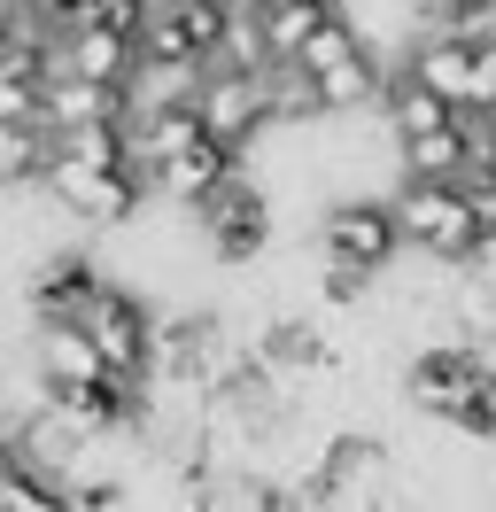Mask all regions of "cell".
Segmentation results:
<instances>
[{
    "instance_id": "cell-1",
    "label": "cell",
    "mask_w": 496,
    "mask_h": 512,
    "mask_svg": "<svg viewBox=\"0 0 496 512\" xmlns=\"http://www.w3.org/2000/svg\"><path fill=\"white\" fill-rule=\"evenodd\" d=\"M396 218H403V241L427 249L434 264H481L496 249V225L481 218V194L465 179H403Z\"/></svg>"
},
{
    "instance_id": "cell-2",
    "label": "cell",
    "mask_w": 496,
    "mask_h": 512,
    "mask_svg": "<svg viewBox=\"0 0 496 512\" xmlns=\"http://www.w3.org/2000/svg\"><path fill=\"white\" fill-rule=\"evenodd\" d=\"M47 202L78 225H132L148 210V179L124 171V163H86V156H55L47 163Z\"/></svg>"
},
{
    "instance_id": "cell-3",
    "label": "cell",
    "mask_w": 496,
    "mask_h": 512,
    "mask_svg": "<svg viewBox=\"0 0 496 512\" xmlns=\"http://www.w3.org/2000/svg\"><path fill=\"white\" fill-rule=\"evenodd\" d=\"M186 218L202 225V249H210L217 264H256V256L272 249V194L256 187L248 171H233V179H225L210 202H194Z\"/></svg>"
},
{
    "instance_id": "cell-4",
    "label": "cell",
    "mask_w": 496,
    "mask_h": 512,
    "mask_svg": "<svg viewBox=\"0 0 496 512\" xmlns=\"http://www.w3.org/2000/svg\"><path fill=\"white\" fill-rule=\"evenodd\" d=\"M396 249H403L396 194H334V202H326V218H318V256H341V264L388 272Z\"/></svg>"
},
{
    "instance_id": "cell-5",
    "label": "cell",
    "mask_w": 496,
    "mask_h": 512,
    "mask_svg": "<svg viewBox=\"0 0 496 512\" xmlns=\"http://www.w3.org/2000/svg\"><path fill=\"white\" fill-rule=\"evenodd\" d=\"M78 326L93 334V350H101V365H109V373H132V381H148V365H155V311H148V303H140L132 288L101 280V295H93L86 311H78Z\"/></svg>"
},
{
    "instance_id": "cell-6",
    "label": "cell",
    "mask_w": 496,
    "mask_h": 512,
    "mask_svg": "<svg viewBox=\"0 0 496 512\" xmlns=\"http://www.w3.org/2000/svg\"><path fill=\"white\" fill-rule=\"evenodd\" d=\"M194 109H202L210 140L241 148V156L264 140V132H272V94H264V70H210V78H202V94H194Z\"/></svg>"
},
{
    "instance_id": "cell-7",
    "label": "cell",
    "mask_w": 496,
    "mask_h": 512,
    "mask_svg": "<svg viewBox=\"0 0 496 512\" xmlns=\"http://www.w3.org/2000/svg\"><path fill=\"white\" fill-rule=\"evenodd\" d=\"M481 365H489L481 342H434V350H419L411 365H403V404H411L419 419H442L465 396V381H473Z\"/></svg>"
},
{
    "instance_id": "cell-8",
    "label": "cell",
    "mask_w": 496,
    "mask_h": 512,
    "mask_svg": "<svg viewBox=\"0 0 496 512\" xmlns=\"http://www.w3.org/2000/svg\"><path fill=\"white\" fill-rule=\"evenodd\" d=\"M55 70L93 78V86H132V70H140V39L117 32V24H78V32L55 39Z\"/></svg>"
},
{
    "instance_id": "cell-9",
    "label": "cell",
    "mask_w": 496,
    "mask_h": 512,
    "mask_svg": "<svg viewBox=\"0 0 496 512\" xmlns=\"http://www.w3.org/2000/svg\"><path fill=\"white\" fill-rule=\"evenodd\" d=\"M93 295H101V264H93L86 249H55V256H39V272L24 280L31 319H78Z\"/></svg>"
},
{
    "instance_id": "cell-10",
    "label": "cell",
    "mask_w": 496,
    "mask_h": 512,
    "mask_svg": "<svg viewBox=\"0 0 496 512\" xmlns=\"http://www.w3.org/2000/svg\"><path fill=\"white\" fill-rule=\"evenodd\" d=\"M233 171H241V148H225V140H202V148H186V156L155 163L148 194L163 202V210H194V202H210V194L225 187Z\"/></svg>"
},
{
    "instance_id": "cell-11",
    "label": "cell",
    "mask_w": 496,
    "mask_h": 512,
    "mask_svg": "<svg viewBox=\"0 0 496 512\" xmlns=\"http://www.w3.org/2000/svg\"><path fill=\"white\" fill-rule=\"evenodd\" d=\"M101 373L109 365H101V350L78 319H39V334H31V381L39 388H86Z\"/></svg>"
},
{
    "instance_id": "cell-12",
    "label": "cell",
    "mask_w": 496,
    "mask_h": 512,
    "mask_svg": "<svg viewBox=\"0 0 496 512\" xmlns=\"http://www.w3.org/2000/svg\"><path fill=\"white\" fill-rule=\"evenodd\" d=\"M210 125H202V109L194 101H155V109H132V163H140V179H155V163L186 156V148H202Z\"/></svg>"
},
{
    "instance_id": "cell-13",
    "label": "cell",
    "mask_w": 496,
    "mask_h": 512,
    "mask_svg": "<svg viewBox=\"0 0 496 512\" xmlns=\"http://www.w3.org/2000/svg\"><path fill=\"white\" fill-rule=\"evenodd\" d=\"M380 117H388V140H419V132L458 125L465 109L450 94H434L427 78H411V63H396L388 70V94H380Z\"/></svg>"
},
{
    "instance_id": "cell-14",
    "label": "cell",
    "mask_w": 496,
    "mask_h": 512,
    "mask_svg": "<svg viewBox=\"0 0 496 512\" xmlns=\"http://www.w3.org/2000/svg\"><path fill=\"white\" fill-rule=\"evenodd\" d=\"M248 350L264 357L279 381H287V373H334V365H341V350L310 319H264L256 334H248Z\"/></svg>"
},
{
    "instance_id": "cell-15",
    "label": "cell",
    "mask_w": 496,
    "mask_h": 512,
    "mask_svg": "<svg viewBox=\"0 0 496 512\" xmlns=\"http://www.w3.org/2000/svg\"><path fill=\"white\" fill-rule=\"evenodd\" d=\"M47 132H86V125H101V117H132V94L124 86H93V78H70V70H55L47 78Z\"/></svg>"
},
{
    "instance_id": "cell-16",
    "label": "cell",
    "mask_w": 496,
    "mask_h": 512,
    "mask_svg": "<svg viewBox=\"0 0 496 512\" xmlns=\"http://www.w3.org/2000/svg\"><path fill=\"white\" fill-rule=\"evenodd\" d=\"M403 63H411V78H427L434 94H450L458 109L473 101V32H419Z\"/></svg>"
},
{
    "instance_id": "cell-17",
    "label": "cell",
    "mask_w": 496,
    "mask_h": 512,
    "mask_svg": "<svg viewBox=\"0 0 496 512\" xmlns=\"http://www.w3.org/2000/svg\"><path fill=\"white\" fill-rule=\"evenodd\" d=\"M465 163H473V117H458L442 132H419V140H396L403 179H465Z\"/></svg>"
},
{
    "instance_id": "cell-18",
    "label": "cell",
    "mask_w": 496,
    "mask_h": 512,
    "mask_svg": "<svg viewBox=\"0 0 496 512\" xmlns=\"http://www.w3.org/2000/svg\"><path fill=\"white\" fill-rule=\"evenodd\" d=\"M55 156H62V140H55L47 125H0V194L39 187Z\"/></svg>"
},
{
    "instance_id": "cell-19",
    "label": "cell",
    "mask_w": 496,
    "mask_h": 512,
    "mask_svg": "<svg viewBox=\"0 0 496 512\" xmlns=\"http://www.w3.org/2000/svg\"><path fill=\"white\" fill-rule=\"evenodd\" d=\"M264 94H272V125H318L326 117V94H318V78L303 63H272Z\"/></svg>"
},
{
    "instance_id": "cell-20",
    "label": "cell",
    "mask_w": 496,
    "mask_h": 512,
    "mask_svg": "<svg viewBox=\"0 0 496 512\" xmlns=\"http://www.w3.org/2000/svg\"><path fill=\"white\" fill-rule=\"evenodd\" d=\"M256 16H264V47H272V63H295L310 47V32L334 16V8H303V0H256Z\"/></svg>"
},
{
    "instance_id": "cell-21",
    "label": "cell",
    "mask_w": 496,
    "mask_h": 512,
    "mask_svg": "<svg viewBox=\"0 0 496 512\" xmlns=\"http://www.w3.org/2000/svg\"><path fill=\"white\" fill-rule=\"evenodd\" d=\"M442 427H458L465 443H496V365H481V373L465 381V396L442 412Z\"/></svg>"
},
{
    "instance_id": "cell-22",
    "label": "cell",
    "mask_w": 496,
    "mask_h": 512,
    "mask_svg": "<svg viewBox=\"0 0 496 512\" xmlns=\"http://www.w3.org/2000/svg\"><path fill=\"white\" fill-rule=\"evenodd\" d=\"M380 280V272H365V264H341V256H326L318 264V295L334 303V311H349V303H365V288Z\"/></svg>"
},
{
    "instance_id": "cell-23",
    "label": "cell",
    "mask_w": 496,
    "mask_h": 512,
    "mask_svg": "<svg viewBox=\"0 0 496 512\" xmlns=\"http://www.w3.org/2000/svg\"><path fill=\"white\" fill-rule=\"evenodd\" d=\"M465 117H496V24L473 32V101H465Z\"/></svg>"
},
{
    "instance_id": "cell-24",
    "label": "cell",
    "mask_w": 496,
    "mask_h": 512,
    "mask_svg": "<svg viewBox=\"0 0 496 512\" xmlns=\"http://www.w3.org/2000/svg\"><path fill=\"white\" fill-rule=\"evenodd\" d=\"M8 55H16V16L0 8V63H8Z\"/></svg>"
},
{
    "instance_id": "cell-25",
    "label": "cell",
    "mask_w": 496,
    "mask_h": 512,
    "mask_svg": "<svg viewBox=\"0 0 496 512\" xmlns=\"http://www.w3.org/2000/svg\"><path fill=\"white\" fill-rule=\"evenodd\" d=\"M458 8H465V24H489L496 16V0H458Z\"/></svg>"
},
{
    "instance_id": "cell-26",
    "label": "cell",
    "mask_w": 496,
    "mask_h": 512,
    "mask_svg": "<svg viewBox=\"0 0 496 512\" xmlns=\"http://www.w3.org/2000/svg\"><path fill=\"white\" fill-rule=\"evenodd\" d=\"M303 8H341V0H303Z\"/></svg>"
}]
</instances>
